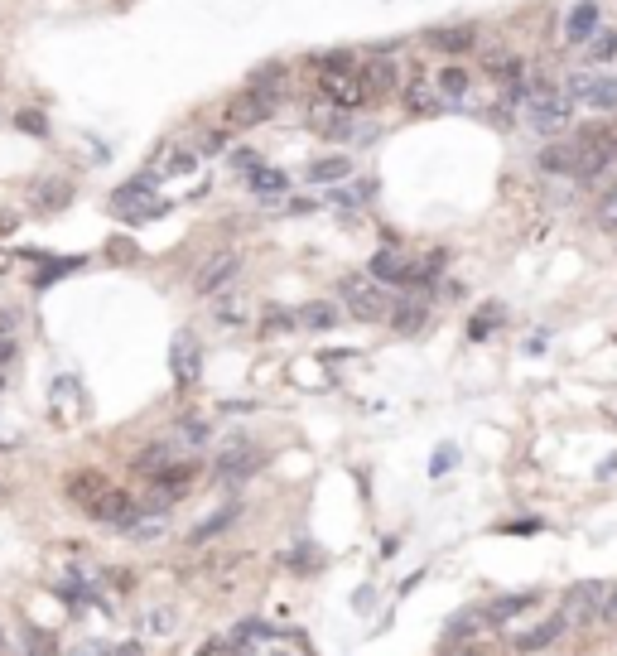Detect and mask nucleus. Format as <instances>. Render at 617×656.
<instances>
[{
    "label": "nucleus",
    "mask_w": 617,
    "mask_h": 656,
    "mask_svg": "<svg viewBox=\"0 0 617 656\" xmlns=\"http://www.w3.org/2000/svg\"><path fill=\"white\" fill-rule=\"evenodd\" d=\"M516 102H521V121L536 136H560L564 126L574 121V97L564 87H555V82H526L516 92Z\"/></svg>",
    "instance_id": "f257e3e1"
},
{
    "label": "nucleus",
    "mask_w": 617,
    "mask_h": 656,
    "mask_svg": "<svg viewBox=\"0 0 617 656\" xmlns=\"http://www.w3.org/2000/svg\"><path fill=\"white\" fill-rule=\"evenodd\" d=\"M338 295H343V304H348V314L357 324H386L391 309H396V300L386 295V285L381 280H362V275H348L338 285Z\"/></svg>",
    "instance_id": "f03ea898"
},
{
    "label": "nucleus",
    "mask_w": 617,
    "mask_h": 656,
    "mask_svg": "<svg viewBox=\"0 0 617 656\" xmlns=\"http://www.w3.org/2000/svg\"><path fill=\"white\" fill-rule=\"evenodd\" d=\"M608 584H598V579H584V584H574L569 594H564L560 613L569 618V628H593V623H603V608H608Z\"/></svg>",
    "instance_id": "7ed1b4c3"
},
{
    "label": "nucleus",
    "mask_w": 617,
    "mask_h": 656,
    "mask_svg": "<svg viewBox=\"0 0 617 656\" xmlns=\"http://www.w3.org/2000/svg\"><path fill=\"white\" fill-rule=\"evenodd\" d=\"M275 107H280V92L251 82L246 92H237V97L227 102V126H261V121L275 116Z\"/></svg>",
    "instance_id": "20e7f679"
},
{
    "label": "nucleus",
    "mask_w": 617,
    "mask_h": 656,
    "mask_svg": "<svg viewBox=\"0 0 617 656\" xmlns=\"http://www.w3.org/2000/svg\"><path fill=\"white\" fill-rule=\"evenodd\" d=\"M564 92L593 111H617V78L613 73H574Z\"/></svg>",
    "instance_id": "39448f33"
},
{
    "label": "nucleus",
    "mask_w": 617,
    "mask_h": 656,
    "mask_svg": "<svg viewBox=\"0 0 617 656\" xmlns=\"http://www.w3.org/2000/svg\"><path fill=\"white\" fill-rule=\"evenodd\" d=\"M169 372H174V382L193 391L198 377H203V348H198V338L193 333H174V343H169Z\"/></svg>",
    "instance_id": "423d86ee"
},
{
    "label": "nucleus",
    "mask_w": 617,
    "mask_h": 656,
    "mask_svg": "<svg viewBox=\"0 0 617 656\" xmlns=\"http://www.w3.org/2000/svg\"><path fill=\"white\" fill-rule=\"evenodd\" d=\"M237 275H242V251H217L213 261H203V266H198V275H193V290H198V295H222Z\"/></svg>",
    "instance_id": "0eeeda50"
},
{
    "label": "nucleus",
    "mask_w": 617,
    "mask_h": 656,
    "mask_svg": "<svg viewBox=\"0 0 617 656\" xmlns=\"http://www.w3.org/2000/svg\"><path fill=\"white\" fill-rule=\"evenodd\" d=\"M135 512H140V502H135L126 488H107L92 507H87V517L97 521V526H126Z\"/></svg>",
    "instance_id": "6e6552de"
},
{
    "label": "nucleus",
    "mask_w": 617,
    "mask_h": 656,
    "mask_svg": "<svg viewBox=\"0 0 617 656\" xmlns=\"http://www.w3.org/2000/svg\"><path fill=\"white\" fill-rule=\"evenodd\" d=\"M367 271H372L381 285H415V261L405 256L401 246H381Z\"/></svg>",
    "instance_id": "1a4fd4ad"
},
{
    "label": "nucleus",
    "mask_w": 617,
    "mask_h": 656,
    "mask_svg": "<svg viewBox=\"0 0 617 656\" xmlns=\"http://www.w3.org/2000/svg\"><path fill=\"white\" fill-rule=\"evenodd\" d=\"M256 468H261V454L251 444H232V449H222V459L213 464V483H242Z\"/></svg>",
    "instance_id": "9d476101"
},
{
    "label": "nucleus",
    "mask_w": 617,
    "mask_h": 656,
    "mask_svg": "<svg viewBox=\"0 0 617 656\" xmlns=\"http://www.w3.org/2000/svg\"><path fill=\"white\" fill-rule=\"evenodd\" d=\"M319 87H323V97H328L333 107H343V111H357L367 97H372V92H367V82L352 78V73H323Z\"/></svg>",
    "instance_id": "9b49d317"
},
{
    "label": "nucleus",
    "mask_w": 617,
    "mask_h": 656,
    "mask_svg": "<svg viewBox=\"0 0 617 656\" xmlns=\"http://www.w3.org/2000/svg\"><path fill=\"white\" fill-rule=\"evenodd\" d=\"M357 78L367 82V92H372V97H386V92H396V87H401V63H396L391 54H381V49H372V58L362 63V73H357Z\"/></svg>",
    "instance_id": "f8f14e48"
},
{
    "label": "nucleus",
    "mask_w": 617,
    "mask_h": 656,
    "mask_svg": "<svg viewBox=\"0 0 617 656\" xmlns=\"http://www.w3.org/2000/svg\"><path fill=\"white\" fill-rule=\"evenodd\" d=\"M309 121H314V131H319V136H328V140H362V136H367L362 126H352V111L333 107V102H328V107H314V116H309Z\"/></svg>",
    "instance_id": "ddd939ff"
},
{
    "label": "nucleus",
    "mask_w": 617,
    "mask_h": 656,
    "mask_svg": "<svg viewBox=\"0 0 617 656\" xmlns=\"http://www.w3.org/2000/svg\"><path fill=\"white\" fill-rule=\"evenodd\" d=\"M425 44L439 49V54H468V49L483 44V34H478V25H444V29H430Z\"/></svg>",
    "instance_id": "4468645a"
},
{
    "label": "nucleus",
    "mask_w": 617,
    "mask_h": 656,
    "mask_svg": "<svg viewBox=\"0 0 617 656\" xmlns=\"http://www.w3.org/2000/svg\"><path fill=\"white\" fill-rule=\"evenodd\" d=\"M107 488H111L107 473H97V468H78V473H68V483H63L68 502H73V507H82V512H87V507H92V502H97V497H102Z\"/></svg>",
    "instance_id": "2eb2a0df"
},
{
    "label": "nucleus",
    "mask_w": 617,
    "mask_h": 656,
    "mask_svg": "<svg viewBox=\"0 0 617 656\" xmlns=\"http://www.w3.org/2000/svg\"><path fill=\"white\" fill-rule=\"evenodd\" d=\"M179 459H184V449H179L174 439H164V444H150V449H140L131 468L140 473V478H150V483H155V478H160L164 468H174Z\"/></svg>",
    "instance_id": "dca6fc26"
},
{
    "label": "nucleus",
    "mask_w": 617,
    "mask_h": 656,
    "mask_svg": "<svg viewBox=\"0 0 617 656\" xmlns=\"http://www.w3.org/2000/svg\"><path fill=\"white\" fill-rule=\"evenodd\" d=\"M483 73H487L492 82L521 87V78H526V58L511 54V49H487V54H483Z\"/></svg>",
    "instance_id": "f3484780"
},
{
    "label": "nucleus",
    "mask_w": 617,
    "mask_h": 656,
    "mask_svg": "<svg viewBox=\"0 0 617 656\" xmlns=\"http://www.w3.org/2000/svg\"><path fill=\"white\" fill-rule=\"evenodd\" d=\"M401 102L410 116H434V111L444 107V97H439V87H434V78H415L401 87Z\"/></svg>",
    "instance_id": "a211bd4d"
},
{
    "label": "nucleus",
    "mask_w": 617,
    "mask_h": 656,
    "mask_svg": "<svg viewBox=\"0 0 617 656\" xmlns=\"http://www.w3.org/2000/svg\"><path fill=\"white\" fill-rule=\"evenodd\" d=\"M564 632H569V618H564V613H555V618H545V623H540V628H531L526 637H516V652H521V656L545 652L550 642H560Z\"/></svg>",
    "instance_id": "6ab92c4d"
},
{
    "label": "nucleus",
    "mask_w": 617,
    "mask_h": 656,
    "mask_svg": "<svg viewBox=\"0 0 617 656\" xmlns=\"http://www.w3.org/2000/svg\"><path fill=\"white\" fill-rule=\"evenodd\" d=\"M126 536H131L135 546H150V541H160L164 531H169V521H164V512H155V507H140L126 526H121Z\"/></svg>",
    "instance_id": "aec40b11"
},
{
    "label": "nucleus",
    "mask_w": 617,
    "mask_h": 656,
    "mask_svg": "<svg viewBox=\"0 0 617 656\" xmlns=\"http://www.w3.org/2000/svg\"><path fill=\"white\" fill-rule=\"evenodd\" d=\"M593 34H598V5H593V0H579V5L569 10V20H564V39H569V44H589Z\"/></svg>",
    "instance_id": "412c9836"
},
{
    "label": "nucleus",
    "mask_w": 617,
    "mask_h": 656,
    "mask_svg": "<svg viewBox=\"0 0 617 656\" xmlns=\"http://www.w3.org/2000/svg\"><path fill=\"white\" fill-rule=\"evenodd\" d=\"M540 174H579V145H574V140L545 145V150H540Z\"/></svg>",
    "instance_id": "4be33fe9"
},
{
    "label": "nucleus",
    "mask_w": 617,
    "mask_h": 656,
    "mask_svg": "<svg viewBox=\"0 0 617 656\" xmlns=\"http://www.w3.org/2000/svg\"><path fill=\"white\" fill-rule=\"evenodd\" d=\"M242 517V502H227V507H222V512H213V517H203L198 521V526H193V531H188V546H203V541H213L217 531H227V526H232V521Z\"/></svg>",
    "instance_id": "5701e85b"
},
{
    "label": "nucleus",
    "mask_w": 617,
    "mask_h": 656,
    "mask_svg": "<svg viewBox=\"0 0 617 656\" xmlns=\"http://www.w3.org/2000/svg\"><path fill=\"white\" fill-rule=\"evenodd\" d=\"M483 623H487V608H463V613H458L454 623L444 628V637H439V647L449 652V647H458L463 637H473V632L483 628Z\"/></svg>",
    "instance_id": "b1692460"
},
{
    "label": "nucleus",
    "mask_w": 617,
    "mask_h": 656,
    "mask_svg": "<svg viewBox=\"0 0 617 656\" xmlns=\"http://www.w3.org/2000/svg\"><path fill=\"white\" fill-rule=\"evenodd\" d=\"M425 324H430V304L425 300H401L391 309V328L396 333H420Z\"/></svg>",
    "instance_id": "393cba45"
},
{
    "label": "nucleus",
    "mask_w": 617,
    "mask_h": 656,
    "mask_svg": "<svg viewBox=\"0 0 617 656\" xmlns=\"http://www.w3.org/2000/svg\"><path fill=\"white\" fill-rule=\"evenodd\" d=\"M536 599H540L536 589H526V594H507V599H497L492 608H487V623H507V618H516V613H526Z\"/></svg>",
    "instance_id": "a878e982"
},
{
    "label": "nucleus",
    "mask_w": 617,
    "mask_h": 656,
    "mask_svg": "<svg viewBox=\"0 0 617 656\" xmlns=\"http://www.w3.org/2000/svg\"><path fill=\"white\" fill-rule=\"evenodd\" d=\"M246 179H251V193H256V198H275V193L290 189V174H280V169H266V164H261L256 174H246Z\"/></svg>",
    "instance_id": "bb28decb"
},
{
    "label": "nucleus",
    "mask_w": 617,
    "mask_h": 656,
    "mask_svg": "<svg viewBox=\"0 0 617 656\" xmlns=\"http://www.w3.org/2000/svg\"><path fill=\"white\" fill-rule=\"evenodd\" d=\"M434 87H439V97H444V102H463V97H468V87H473V78H468L463 68H444V73L434 78Z\"/></svg>",
    "instance_id": "cd10ccee"
},
{
    "label": "nucleus",
    "mask_w": 617,
    "mask_h": 656,
    "mask_svg": "<svg viewBox=\"0 0 617 656\" xmlns=\"http://www.w3.org/2000/svg\"><path fill=\"white\" fill-rule=\"evenodd\" d=\"M338 319H343V314H338V304H328V300H314V304H304V309H299V324H304V328H333Z\"/></svg>",
    "instance_id": "c85d7f7f"
},
{
    "label": "nucleus",
    "mask_w": 617,
    "mask_h": 656,
    "mask_svg": "<svg viewBox=\"0 0 617 656\" xmlns=\"http://www.w3.org/2000/svg\"><path fill=\"white\" fill-rule=\"evenodd\" d=\"M348 174H352V160H348V155H328V160H314V164H309V179H319V184H323V179H328V184H338V179H348Z\"/></svg>",
    "instance_id": "c756f323"
},
{
    "label": "nucleus",
    "mask_w": 617,
    "mask_h": 656,
    "mask_svg": "<svg viewBox=\"0 0 617 656\" xmlns=\"http://www.w3.org/2000/svg\"><path fill=\"white\" fill-rule=\"evenodd\" d=\"M179 628V613H174V608H150V613H145V632H150V637H169V632Z\"/></svg>",
    "instance_id": "7c9ffc66"
},
{
    "label": "nucleus",
    "mask_w": 617,
    "mask_h": 656,
    "mask_svg": "<svg viewBox=\"0 0 617 656\" xmlns=\"http://www.w3.org/2000/svg\"><path fill=\"white\" fill-rule=\"evenodd\" d=\"M246 570H251V555H237V560H232V565L213 579V589H217V594H232V589H237V579H242Z\"/></svg>",
    "instance_id": "2f4dec72"
},
{
    "label": "nucleus",
    "mask_w": 617,
    "mask_h": 656,
    "mask_svg": "<svg viewBox=\"0 0 617 656\" xmlns=\"http://www.w3.org/2000/svg\"><path fill=\"white\" fill-rule=\"evenodd\" d=\"M174 444H179V449H198V444H208V425H203V420H184V425L174 430Z\"/></svg>",
    "instance_id": "473e14b6"
},
{
    "label": "nucleus",
    "mask_w": 617,
    "mask_h": 656,
    "mask_svg": "<svg viewBox=\"0 0 617 656\" xmlns=\"http://www.w3.org/2000/svg\"><path fill=\"white\" fill-rule=\"evenodd\" d=\"M589 58L593 63H608V58H617V34L613 29H598L589 39Z\"/></svg>",
    "instance_id": "72a5a7b5"
},
{
    "label": "nucleus",
    "mask_w": 617,
    "mask_h": 656,
    "mask_svg": "<svg viewBox=\"0 0 617 656\" xmlns=\"http://www.w3.org/2000/svg\"><path fill=\"white\" fill-rule=\"evenodd\" d=\"M309 63L319 68V73H348L352 58L343 54V49H333V54H309Z\"/></svg>",
    "instance_id": "f704fd0d"
},
{
    "label": "nucleus",
    "mask_w": 617,
    "mask_h": 656,
    "mask_svg": "<svg viewBox=\"0 0 617 656\" xmlns=\"http://www.w3.org/2000/svg\"><path fill=\"white\" fill-rule=\"evenodd\" d=\"M439 271H444V251H430V256L415 266V285H434V280H439Z\"/></svg>",
    "instance_id": "c9c22d12"
},
{
    "label": "nucleus",
    "mask_w": 617,
    "mask_h": 656,
    "mask_svg": "<svg viewBox=\"0 0 617 656\" xmlns=\"http://www.w3.org/2000/svg\"><path fill=\"white\" fill-rule=\"evenodd\" d=\"M497 319H502V304H487L483 314H478V319L468 324V338H487V333L497 328Z\"/></svg>",
    "instance_id": "e433bc0d"
},
{
    "label": "nucleus",
    "mask_w": 617,
    "mask_h": 656,
    "mask_svg": "<svg viewBox=\"0 0 617 656\" xmlns=\"http://www.w3.org/2000/svg\"><path fill=\"white\" fill-rule=\"evenodd\" d=\"M20 637H25V652L29 656H49V652H54V647H49V637L34 628V623H20Z\"/></svg>",
    "instance_id": "4c0bfd02"
},
{
    "label": "nucleus",
    "mask_w": 617,
    "mask_h": 656,
    "mask_svg": "<svg viewBox=\"0 0 617 656\" xmlns=\"http://www.w3.org/2000/svg\"><path fill=\"white\" fill-rule=\"evenodd\" d=\"M454 464H458V449H454V444H439V449H434V459H430V473H434V478H444Z\"/></svg>",
    "instance_id": "58836bf2"
},
{
    "label": "nucleus",
    "mask_w": 617,
    "mask_h": 656,
    "mask_svg": "<svg viewBox=\"0 0 617 656\" xmlns=\"http://www.w3.org/2000/svg\"><path fill=\"white\" fill-rule=\"evenodd\" d=\"M15 126H20V131H29V136H49V126H44V116H39V111H20V116H15Z\"/></svg>",
    "instance_id": "ea45409f"
},
{
    "label": "nucleus",
    "mask_w": 617,
    "mask_h": 656,
    "mask_svg": "<svg viewBox=\"0 0 617 656\" xmlns=\"http://www.w3.org/2000/svg\"><path fill=\"white\" fill-rule=\"evenodd\" d=\"M217 319H222V324H242V319H246V304L242 300H222V304H217Z\"/></svg>",
    "instance_id": "a19ab883"
},
{
    "label": "nucleus",
    "mask_w": 617,
    "mask_h": 656,
    "mask_svg": "<svg viewBox=\"0 0 617 656\" xmlns=\"http://www.w3.org/2000/svg\"><path fill=\"white\" fill-rule=\"evenodd\" d=\"M232 164H237L242 174H256V169H261V155H256V150H237V155H232Z\"/></svg>",
    "instance_id": "79ce46f5"
},
{
    "label": "nucleus",
    "mask_w": 617,
    "mask_h": 656,
    "mask_svg": "<svg viewBox=\"0 0 617 656\" xmlns=\"http://www.w3.org/2000/svg\"><path fill=\"white\" fill-rule=\"evenodd\" d=\"M270 632H275V628H266L261 618H246L242 628H237V637H270Z\"/></svg>",
    "instance_id": "37998d69"
},
{
    "label": "nucleus",
    "mask_w": 617,
    "mask_h": 656,
    "mask_svg": "<svg viewBox=\"0 0 617 656\" xmlns=\"http://www.w3.org/2000/svg\"><path fill=\"white\" fill-rule=\"evenodd\" d=\"M164 169H169V174H188V169H193V155H188V150H179V155H169V164H164Z\"/></svg>",
    "instance_id": "c03bdc74"
},
{
    "label": "nucleus",
    "mask_w": 617,
    "mask_h": 656,
    "mask_svg": "<svg viewBox=\"0 0 617 656\" xmlns=\"http://www.w3.org/2000/svg\"><path fill=\"white\" fill-rule=\"evenodd\" d=\"M285 560H290V555H285ZM290 565H295V570H314V565H319V555H314V550H295V560H290Z\"/></svg>",
    "instance_id": "a18cd8bd"
},
{
    "label": "nucleus",
    "mask_w": 617,
    "mask_h": 656,
    "mask_svg": "<svg viewBox=\"0 0 617 656\" xmlns=\"http://www.w3.org/2000/svg\"><path fill=\"white\" fill-rule=\"evenodd\" d=\"M15 353H20V348H15V338H0V367H5Z\"/></svg>",
    "instance_id": "49530a36"
},
{
    "label": "nucleus",
    "mask_w": 617,
    "mask_h": 656,
    "mask_svg": "<svg viewBox=\"0 0 617 656\" xmlns=\"http://www.w3.org/2000/svg\"><path fill=\"white\" fill-rule=\"evenodd\" d=\"M198 656H227V642H203V647H198Z\"/></svg>",
    "instance_id": "de8ad7c7"
},
{
    "label": "nucleus",
    "mask_w": 617,
    "mask_h": 656,
    "mask_svg": "<svg viewBox=\"0 0 617 656\" xmlns=\"http://www.w3.org/2000/svg\"><path fill=\"white\" fill-rule=\"evenodd\" d=\"M603 623H613V628H617V589H613V594H608V608H603Z\"/></svg>",
    "instance_id": "09e8293b"
},
{
    "label": "nucleus",
    "mask_w": 617,
    "mask_h": 656,
    "mask_svg": "<svg viewBox=\"0 0 617 656\" xmlns=\"http://www.w3.org/2000/svg\"><path fill=\"white\" fill-rule=\"evenodd\" d=\"M603 415H608V420L617 425V396H608V401H603Z\"/></svg>",
    "instance_id": "8fccbe9b"
},
{
    "label": "nucleus",
    "mask_w": 617,
    "mask_h": 656,
    "mask_svg": "<svg viewBox=\"0 0 617 656\" xmlns=\"http://www.w3.org/2000/svg\"><path fill=\"white\" fill-rule=\"evenodd\" d=\"M0 656H20L15 647H10V637H5V628H0Z\"/></svg>",
    "instance_id": "3c124183"
},
{
    "label": "nucleus",
    "mask_w": 617,
    "mask_h": 656,
    "mask_svg": "<svg viewBox=\"0 0 617 656\" xmlns=\"http://www.w3.org/2000/svg\"><path fill=\"white\" fill-rule=\"evenodd\" d=\"M5 266H10V256H5V251H0V271H5Z\"/></svg>",
    "instance_id": "603ef678"
},
{
    "label": "nucleus",
    "mask_w": 617,
    "mask_h": 656,
    "mask_svg": "<svg viewBox=\"0 0 617 656\" xmlns=\"http://www.w3.org/2000/svg\"><path fill=\"white\" fill-rule=\"evenodd\" d=\"M5 492H10V488H5V483H0V497H5Z\"/></svg>",
    "instance_id": "864d4df0"
},
{
    "label": "nucleus",
    "mask_w": 617,
    "mask_h": 656,
    "mask_svg": "<svg viewBox=\"0 0 617 656\" xmlns=\"http://www.w3.org/2000/svg\"><path fill=\"white\" fill-rule=\"evenodd\" d=\"M613 193H617V189H613Z\"/></svg>",
    "instance_id": "5fc2aeb1"
}]
</instances>
